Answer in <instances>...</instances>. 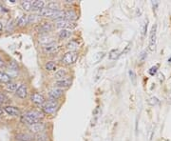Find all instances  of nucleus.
Masks as SVG:
<instances>
[{
  "label": "nucleus",
  "mask_w": 171,
  "mask_h": 141,
  "mask_svg": "<svg viewBox=\"0 0 171 141\" xmlns=\"http://www.w3.org/2000/svg\"><path fill=\"white\" fill-rule=\"evenodd\" d=\"M41 118H43L42 112H40L38 111H30L26 112L24 115H22L21 121H22L23 123H26L29 125V126H30V125H33L40 122Z\"/></svg>",
  "instance_id": "nucleus-1"
},
{
  "label": "nucleus",
  "mask_w": 171,
  "mask_h": 141,
  "mask_svg": "<svg viewBox=\"0 0 171 141\" xmlns=\"http://www.w3.org/2000/svg\"><path fill=\"white\" fill-rule=\"evenodd\" d=\"M78 59V54L76 52H68L67 54H65V55L62 58V62L66 65H70L75 63Z\"/></svg>",
  "instance_id": "nucleus-2"
},
{
  "label": "nucleus",
  "mask_w": 171,
  "mask_h": 141,
  "mask_svg": "<svg viewBox=\"0 0 171 141\" xmlns=\"http://www.w3.org/2000/svg\"><path fill=\"white\" fill-rule=\"evenodd\" d=\"M157 34V25H153L150 31V35H149V50L151 52H153L155 48H156V36Z\"/></svg>",
  "instance_id": "nucleus-3"
},
{
  "label": "nucleus",
  "mask_w": 171,
  "mask_h": 141,
  "mask_svg": "<svg viewBox=\"0 0 171 141\" xmlns=\"http://www.w3.org/2000/svg\"><path fill=\"white\" fill-rule=\"evenodd\" d=\"M57 109V103L54 101V100H51V101H48L44 105V107H43V110H44V112L46 114H53V112L56 111Z\"/></svg>",
  "instance_id": "nucleus-4"
},
{
  "label": "nucleus",
  "mask_w": 171,
  "mask_h": 141,
  "mask_svg": "<svg viewBox=\"0 0 171 141\" xmlns=\"http://www.w3.org/2000/svg\"><path fill=\"white\" fill-rule=\"evenodd\" d=\"M29 129L32 133L41 134L42 131L46 129V125H45V123H43V122H38V123H35V124L29 126Z\"/></svg>",
  "instance_id": "nucleus-5"
},
{
  "label": "nucleus",
  "mask_w": 171,
  "mask_h": 141,
  "mask_svg": "<svg viewBox=\"0 0 171 141\" xmlns=\"http://www.w3.org/2000/svg\"><path fill=\"white\" fill-rule=\"evenodd\" d=\"M16 95L18 96V97H20V98H26L27 97V95H28V89H27V86L25 85V84H21V85L17 88V90H16Z\"/></svg>",
  "instance_id": "nucleus-6"
},
{
  "label": "nucleus",
  "mask_w": 171,
  "mask_h": 141,
  "mask_svg": "<svg viewBox=\"0 0 171 141\" xmlns=\"http://www.w3.org/2000/svg\"><path fill=\"white\" fill-rule=\"evenodd\" d=\"M71 84V79L70 78H64V79H60L57 80L55 82V86H56L58 89H65V88L70 87Z\"/></svg>",
  "instance_id": "nucleus-7"
},
{
  "label": "nucleus",
  "mask_w": 171,
  "mask_h": 141,
  "mask_svg": "<svg viewBox=\"0 0 171 141\" xmlns=\"http://www.w3.org/2000/svg\"><path fill=\"white\" fill-rule=\"evenodd\" d=\"M55 24H56L57 28H60V29H62V30H65L66 28H74V27H75V26H71V24H73V23H70V22L68 20H67V19L56 20Z\"/></svg>",
  "instance_id": "nucleus-8"
},
{
  "label": "nucleus",
  "mask_w": 171,
  "mask_h": 141,
  "mask_svg": "<svg viewBox=\"0 0 171 141\" xmlns=\"http://www.w3.org/2000/svg\"><path fill=\"white\" fill-rule=\"evenodd\" d=\"M30 99H32V101L33 103H35V104H37V105H41V104H43V103L45 102L44 96H43L42 95H40V93H32Z\"/></svg>",
  "instance_id": "nucleus-9"
},
{
  "label": "nucleus",
  "mask_w": 171,
  "mask_h": 141,
  "mask_svg": "<svg viewBox=\"0 0 171 141\" xmlns=\"http://www.w3.org/2000/svg\"><path fill=\"white\" fill-rule=\"evenodd\" d=\"M4 111L7 112L8 114L11 115V116H17V115H20L19 109L16 107H14V106H7V107L4 108Z\"/></svg>",
  "instance_id": "nucleus-10"
},
{
  "label": "nucleus",
  "mask_w": 171,
  "mask_h": 141,
  "mask_svg": "<svg viewBox=\"0 0 171 141\" xmlns=\"http://www.w3.org/2000/svg\"><path fill=\"white\" fill-rule=\"evenodd\" d=\"M62 95H63V91H62L61 89H58V88H54V89H51L49 92V97L52 98V99H54V100L59 98L60 96H62Z\"/></svg>",
  "instance_id": "nucleus-11"
},
{
  "label": "nucleus",
  "mask_w": 171,
  "mask_h": 141,
  "mask_svg": "<svg viewBox=\"0 0 171 141\" xmlns=\"http://www.w3.org/2000/svg\"><path fill=\"white\" fill-rule=\"evenodd\" d=\"M38 41L40 44H43V45H48V44H51L53 41H52V37L51 35H49L48 33H45V34H41L38 39Z\"/></svg>",
  "instance_id": "nucleus-12"
},
{
  "label": "nucleus",
  "mask_w": 171,
  "mask_h": 141,
  "mask_svg": "<svg viewBox=\"0 0 171 141\" xmlns=\"http://www.w3.org/2000/svg\"><path fill=\"white\" fill-rule=\"evenodd\" d=\"M52 30V25L51 23H49V22H45V23L41 24V26L39 27V33H41L43 34L45 33H48L49 32H51Z\"/></svg>",
  "instance_id": "nucleus-13"
},
{
  "label": "nucleus",
  "mask_w": 171,
  "mask_h": 141,
  "mask_svg": "<svg viewBox=\"0 0 171 141\" xmlns=\"http://www.w3.org/2000/svg\"><path fill=\"white\" fill-rule=\"evenodd\" d=\"M57 49H58L57 43L52 42V43L48 44V45H46V46L44 47V52H46V54H51V52H56Z\"/></svg>",
  "instance_id": "nucleus-14"
},
{
  "label": "nucleus",
  "mask_w": 171,
  "mask_h": 141,
  "mask_svg": "<svg viewBox=\"0 0 171 141\" xmlns=\"http://www.w3.org/2000/svg\"><path fill=\"white\" fill-rule=\"evenodd\" d=\"M53 14H54V11L51 10V9H49V8H43L39 11V15L44 16V17H51L52 18Z\"/></svg>",
  "instance_id": "nucleus-15"
},
{
  "label": "nucleus",
  "mask_w": 171,
  "mask_h": 141,
  "mask_svg": "<svg viewBox=\"0 0 171 141\" xmlns=\"http://www.w3.org/2000/svg\"><path fill=\"white\" fill-rule=\"evenodd\" d=\"M65 18H66L67 20L68 21H73V20H76L77 18H78V15L74 11L72 10H70V11H67L65 12Z\"/></svg>",
  "instance_id": "nucleus-16"
},
{
  "label": "nucleus",
  "mask_w": 171,
  "mask_h": 141,
  "mask_svg": "<svg viewBox=\"0 0 171 141\" xmlns=\"http://www.w3.org/2000/svg\"><path fill=\"white\" fill-rule=\"evenodd\" d=\"M105 52H100L95 54L91 58V63L96 64V63H98V62H100L102 59L105 57Z\"/></svg>",
  "instance_id": "nucleus-17"
},
{
  "label": "nucleus",
  "mask_w": 171,
  "mask_h": 141,
  "mask_svg": "<svg viewBox=\"0 0 171 141\" xmlns=\"http://www.w3.org/2000/svg\"><path fill=\"white\" fill-rule=\"evenodd\" d=\"M67 74H68V72L66 69H60V70H58L56 73H55L54 77L58 80L64 79V78L67 76Z\"/></svg>",
  "instance_id": "nucleus-18"
},
{
  "label": "nucleus",
  "mask_w": 171,
  "mask_h": 141,
  "mask_svg": "<svg viewBox=\"0 0 171 141\" xmlns=\"http://www.w3.org/2000/svg\"><path fill=\"white\" fill-rule=\"evenodd\" d=\"M45 7V2L41 1V0H36V1L32 2V10H41Z\"/></svg>",
  "instance_id": "nucleus-19"
},
{
  "label": "nucleus",
  "mask_w": 171,
  "mask_h": 141,
  "mask_svg": "<svg viewBox=\"0 0 171 141\" xmlns=\"http://www.w3.org/2000/svg\"><path fill=\"white\" fill-rule=\"evenodd\" d=\"M11 76L8 74L4 72H0V82L2 83H10L11 82Z\"/></svg>",
  "instance_id": "nucleus-20"
},
{
  "label": "nucleus",
  "mask_w": 171,
  "mask_h": 141,
  "mask_svg": "<svg viewBox=\"0 0 171 141\" xmlns=\"http://www.w3.org/2000/svg\"><path fill=\"white\" fill-rule=\"evenodd\" d=\"M71 35V31L70 30H62L60 33H59V38L60 39H68V37H70Z\"/></svg>",
  "instance_id": "nucleus-21"
},
{
  "label": "nucleus",
  "mask_w": 171,
  "mask_h": 141,
  "mask_svg": "<svg viewBox=\"0 0 171 141\" xmlns=\"http://www.w3.org/2000/svg\"><path fill=\"white\" fill-rule=\"evenodd\" d=\"M121 55V52L118 49H113L111 50L109 52V54H108V56H109L110 59H112V60H116V59L119 57Z\"/></svg>",
  "instance_id": "nucleus-22"
},
{
  "label": "nucleus",
  "mask_w": 171,
  "mask_h": 141,
  "mask_svg": "<svg viewBox=\"0 0 171 141\" xmlns=\"http://www.w3.org/2000/svg\"><path fill=\"white\" fill-rule=\"evenodd\" d=\"M29 23L28 22V16L27 15H21V16L17 19V25L20 27H24Z\"/></svg>",
  "instance_id": "nucleus-23"
},
{
  "label": "nucleus",
  "mask_w": 171,
  "mask_h": 141,
  "mask_svg": "<svg viewBox=\"0 0 171 141\" xmlns=\"http://www.w3.org/2000/svg\"><path fill=\"white\" fill-rule=\"evenodd\" d=\"M21 7L24 11L29 12L32 8V1H22L21 2Z\"/></svg>",
  "instance_id": "nucleus-24"
},
{
  "label": "nucleus",
  "mask_w": 171,
  "mask_h": 141,
  "mask_svg": "<svg viewBox=\"0 0 171 141\" xmlns=\"http://www.w3.org/2000/svg\"><path fill=\"white\" fill-rule=\"evenodd\" d=\"M45 68H46V70L49 71V72L55 71V70H56V64H55L53 61H49V62H47V63H46Z\"/></svg>",
  "instance_id": "nucleus-25"
},
{
  "label": "nucleus",
  "mask_w": 171,
  "mask_h": 141,
  "mask_svg": "<svg viewBox=\"0 0 171 141\" xmlns=\"http://www.w3.org/2000/svg\"><path fill=\"white\" fill-rule=\"evenodd\" d=\"M67 48H68V50H70V52H74L76 49L79 48V45H78V43L75 42V41H70V42L67 45Z\"/></svg>",
  "instance_id": "nucleus-26"
},
{
  "label": "nucleus",
  "mask_w": 171,
  "mask_h": 141,
  "mask_svg": "<svg viewBox=\"0 0 171 141\" xmlns=\"http://www.w3.org/2000/svg\"><path fill=\"white\" fill-rule=\"evenodd\" d=\"M65 17V12L64 11H56L54 12V14L52 18L53 19H56V20H59V19H63Z\"/></svg>",
  "instance_id": "nucleus-27"
},
{
  "label": "nucleus",
  "mask_w": 171,
  "mask_h": 141,
  "mask_svg": "<svg viewBox=\"0 0 171 141\" xmlns=\"http://www.w3.org/2000/svg\"><path fill=\"white\" fill-rule=\"evenodd\" d=\"M47 8L51 9V10L54 11V12H56V11H60V10H59V8H60V6H59V4H58L57 2H49V4H48V7H47Z\"/></svg>",
  "instance_id": "nucleus-28"
},
{
  "label": "nucleus",
  "mask_w": 171,
  "mask_h": 141,
  "mask_svg": "<svg viewBox=\"0 0 171 141\" xmlns=\"http://www.w3.org/2000/svg\"><path fill=\"white\" fill-rule=\"evenodd\" d=\"M147 23H148V20H145L144 22H143V24H142V27H141V33H142L143 36H145V33H147Z\"/></svg>",
  "instance_id": "nucleus-29"
},
{
  "label": "nucleus",
  "mask_w": 171,
  "mask_h": 141,
  "mask_svg": "<svg viewBox=\"0 0 171 141\" xmlns=\"http://www.w3.org/2000/svg\"><path fill=\"white\" fill-rule=\"evenodd\" d=\"M16 138L19 139L20 141H29L32 137H30V136H28V134H18V136H16Z\"/></svg>",
  "instance_id": "nucleus-30"
},
{
  "label": "nucleus",
  "mask_w": 171,
  "mask_h": 141,
  "mask_svg": "<svg viewBox=\"0 0 171 141\" xmlns=\"http://www.w3.org/2000/svg\"><path fill=\"white\" fill-rule=\"evenodd\" d=\"M7 90L8 91H11V92H16V90H17V84L16 83H14V82H10V83H8V85H7Z\"/></svg>",
  "instance_id": "nucleus-31"
},
{
  "label": "nucleus",
  "mask_w": 171,
  "mask_h": 141,
  "mask_svg": "<svg viewBox=\"0 0 171 141\" xmlns=\"http://www.w3.org/2000/svg\"><path fill=\"white\" fill-rule=\"evenodd\" d=\"M35 139H36L37 141H47V140L49 139V137H48V136H47V134H38L36 136Z\"/></svg>",
  "instance_id": "nucleus-32"
},
{
  "label": "nucleus",
  "mask_w": 171,
  "mask_h": 141,
  "mask_svg": "<svg viewBox=\"0 0 171 141\" xmlns=\"http://www.w3.org/2000/svg\"><path fill=\"white\" fill-rule=\"evenodd\" d=\"M37 21H38V16L35 14H30L28 16V22L29 23H35Z\"/></svg>",
  "instance_id": "nucleus-33"
},
{
  "label": "nucleus",
  "mask_w": 171,
  "mask_h": 141,
  "mask_svg": "<svg viewBox=\"0 0 171 141\" xmlns=\"http://www.w3.org/2000/svg\"><path fill=\"white\" fill-rule=\"evenodd\" d=\"M128 74H129V78H130V80H131V82L135 85V84H136V76H135V73L132 70H129L128 71Z\"/></svg>",
  "instance_id": "nucleus-34"
},
{
  "label": "nucleus",
  "mask_w": 171,
  "mask_h": 141,
  "mask_svg": "<svg viewBox=\"0 0 171 141\" xmlns=\"http://www.w3.org/2000/svg\"><path fill=\"white\" fill-rule=\"evenodd\" d=\"M148 103L151 106H155L159 103V99H158L157 97H155V96H152V97H150L148 99Z\"/></svg>",
  "instance_id": "nucleus-35"
},
{
  "label": "nucleus",
  "mask_w": 171,
  "mask_h": 141,
  "mask_svg": "<svg viewBox=\"0 0 171 141\" xmlns=\"http://www.w3.org/2000/svg\"><path fill=\"white\" fill-rule=\"evenodd\" d=\"M158 68H159V65H155L154 67H151L149 69V74H150L151 76H154V74L157 73Z\"/></svg>",
  "instance_id": "nucleus-36"
},
{
  "label": "nucleus",
  "mask_w": 171,
  "mask_h": 141,
  "mask_svg": "<svg viewBox=\"0 0 171 141\" xmlns=\"http://www.w3.org/2000/svg\"><path fill=\"white\" fill-rule=\"evenodd\" d=\"M7 101H8V98L6 97V95H4L3 93H0V104H1V103H5Z\"/></svg>",
  "instance_id": "nucleus-37"
},
{
  "label": "nucleus",
  "mask_w": 171,
  "mask_h": 141,
  "mask_svg": "<svg viewBox=\"0 0 171 141\" xmlns=\"http://www.w3.org/2000/svg\"><path fill=\"white\" fill-rule=\"evenodd\" d=\"M145 58H147V52L144 51V52H141V54H140L139 59H140V60H141V61H144Z\"/></svg>",
  "instance_id": "nucleus-38"
},
{
  "label": "nucleus",
  "mask_w": 171,
  "mask_h": 141,
  "mask_svg": "<svg viewBox=\"0 0 171 141\" xmlns=\"http://www.w3.org/2000/svg\"><path fill=\"white\" fill-rule=\"evenodd\" d=\"M14 29V22L12 21H9L8 24H7V30L8 31H11Z\"/></svg>",
  "instance_id": "nucleus-39"
},
{
  "label": "nucleus",
  "mask_w": 171,
  "mask_h": 141,
  "mask_svg": "<svg viewBox=\"0 0 171 141\" xmlns=\"http://www.w3.org/2000/svg\"><path fill=\"white\" fill-rule=\"evenodd\" d=\"M5 66V63H4V61L2 60L1 58H0V68H3Z\"/></svg>",
  "instance_id": "nucleus-40"
},
{
  "label": "nucleus",
  "mask_w": 171,
  "mask_h": 141,
  "mask_svg": "<svg viewBox=\"0 0 171 141\" xmlns=\"http://www.w3.org/2000/svg\"><path fill=\"white\" fill-rule=\"evenodd\" d=\"M3 30V25H2V23H0V32Z\"/></svg>",
  "instance_id": "nucleus-41"
},
{
  "label": "nucleus",
  "mask_w": 171,
  "mask_h": 141,
  "mask_svg": "<svg viewBox=\"0 0 171 141\" xmlns=\"http://www.w3.org/2000/svg\"><path fill=\"white\" fill-rule=\"evenodd\" d=\"M2 112H3V111H2V110H1V109H0V115H1V114H2Z\"/></svg>",
  "instance_id": "nucleus-42"
}]
</instances>
